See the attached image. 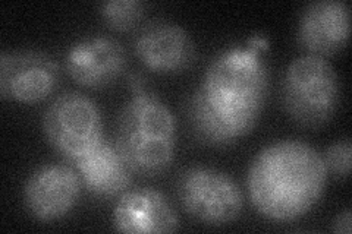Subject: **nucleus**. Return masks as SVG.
Wrapping results in <instances>:
<instances>
[{"instance_id":"f257e3e1","label":"nucleus","mask_w":352,"mask_h":234,"mask_svg":"<svg viewBox=\"0 0 352 234\" xmlns=\"http://www.w3.org/2000/svg\"><path fill=\"white\" fill-rule=\"evenodd\" d=\"M327 170L322 154L300 139L274 141L251 161L247 189L257 213L272 221L298 220L324 194Z\"/></svg>"},{"instance_id":"f03ea898","label":"nucleus","mask_w":352,"mask_h":234,"mask_svg":"<svg viewBox=\"0 0 352 234\" xmlns=\"http://www.w3.org/2000/svg\"><path fill=\"white\" fill-rule=\"evenodd\" d=\"M207 103L238 138L257 125L269 94V71L254 47H229L208 63L200 84Z\"/></svg>"},{"instance_id":"7ed1b4c3","label":"nucleus","mask_w":352,"mask_h":234,"mask_svg":"<svg viewBox=\"0 0 352 234\" xmlns=\"http://www.w3.org/2000/svg\"><path fill=\"white\" fill-rule=\"evenodd\" d=\"M115 145L135 174L166 172L176 147V121L169 107L147 91L132 94L116 119Z\"/></svg>"},{"instance_id":"20e7f679","label":"nucleus","mask_w":352,"mask_h":234,"mask_svg":"<svg viewBox=\"0 0 352 234\" xmlns=\"http://www.w3.org/2000/svg\"><path fill=\"white\" fill-rule=\"evenodd\" d=\"M282 100L296 125L318 129L333 119L339 107L340 84L327 58L302 54L285 71Z\"/></svg>"},{"instance_id":"39448f33","label":"nucleus","mask_w":352,"mask_h":234,"mask_svg":"<svg viewBox=\"0 0 352 234\" xmlns=\"http://www.w3.org/2000/svg\"><path fill=\"white\" fill-rule=\"evenodd\" d=\"M43 132L52 147L75 161L103 141L102 113L90 97L78 91L58 95L43 113Z\"/></svg>"},{"instance_id":"423d86ee","label":"nucleus","mask_w":352,"mask_h":234,"mask_svg":"<svg viewBox=\"0 0 352 234\" xmlns=\"http://www.w3.org/2000/svg\"><path fill=\"white\" fill-rule=\"evenodd\" d=\"M176 192L185 213L206 226L230 224L244 208V195L238 183L213 167L185 169L178 177Z\"/></svg>"},{"instance_id":"0eeeda50","label":"nucleus","mask_w":352,"mask_h":234,"mask_svg":"<svg viewBox=\"0 0 352 234\" xmlns=\"http://www.w3.org/2000/svg\"><path fill=\"white\" fill-rule=\"evenodd\" d=\"M59 65L41 50H5L0 54V95L18 103L34 104L56 90Z\"/></svg>"},{"instance_id":"6e6552de","label":"nucleus","mask_w":352,"mask_h":234,"mask_svg":"<svg viewBox=\"0 0 352 234\" xmlns=\"http://www.w3.org/2000/svg\"><path fill=\"white\" fill-rule=\"evenodd\" d=\"M82 180L78 170L62 163L40 165L24 185L25 208L32 218L52 222L68 215L80 198Z\"/></svg>"},{"instance_id":"1a4fd4ad","label":"nucleus","mask_w":352,"mask_h":234,"mask_svg":"<svg viewBox=\"0 0 352 234\" xmlns=\"http://www.w3.org/2000/svg\"><path fill=\"white\" fill-rule=\"evenodd\" d=\"M134 51L146 68L157 73L184 72L197 58L190 32L169 19H154L141 25L134 38Z\"/></svg>"},{"instance_id":"9d476101","label":"nucleus","mask_w":352,"mask_h":234,"mask_svg":"<svg viewBox=\"0 0 352 234\" xmlns=\"http://www.w3.org/2000/svg\"><path fill=\"white\" fill-rule=\"evenodd\" d=\"M65 68L72 80L87 88L113 84L126 68V51L116 38L104 34L87 36L71 44Z\"/></svg>"},{"instance_id":"9b49d317","label":"nucleus","mask_w":352,"mask_h":234,"mask_svg":"<svg viewBox=\"0 0 352 234\" xmlns=\"http://www.w3.org/2000/svg\"><path fill=\"white\" fill-rule=\"evenodd\" d=\"M349 22V6L344 0H316L300 15L296 41L307 54L333 56L346 46Z\"/></svg>"},{"instance_id":"f8f14e48","label":"nucleus","mask_w":352,"mask_h":234,"mask_svg":"<svg viewBox=\"0 0 352 234\" xmlns=\"http://www.w3.org/2000/svg\"><path fill=\"white\" fill-rule=\"evenodd\" d=\"M113 229L120 233H173L179 220L168 198L151 187L128 189L116 200Z\"/></svg>"},{"instance_id":"ddd939ff","label":"nucleus","mask_w":352,"mask_h":234,"mask_svg":"<svg viewBox=\"0 0 352 234\" xmlns=\"http://www.w3.org/2000/svg\"><path fill=\"white\" fill-rule=\"evenodd\" d=\"M74 164L87 191L97 198L120 196L132 183L134 172L115 142L106 138Z\"/></svg>"},{"instance_id":"4468645a","label":"nucleus","mask_w":352,"mask_h":234,"mask_svg":"<svg viewBox=\"0 0 352 234\" xmlns=\"http://www.w3.org/2000/svg\"><path fill=\"white\" fill-rule=\"evenodd\" d=\"M190 125L195 138L210 147H226L238 139L236 133L207 103L200 88L191 94L186 104Z\"/></svg>"},{"instance_id":"2eb2a0df","label":"nucleus","mask_w":352,"mask_h":234,"mask_svg":"<svg viewBox=\"0 0 352 234\" xmlns=\"http://www.w3.org/2000/svg\"><path fill=\"white\" fill-rule=\"evenodd\" d=\"M147 6L141 0H107L98 6L104 24L115 31H131L137 28L146 16Z\"/></svg>"},{"instance_id":"dca6fc26","label":"nucleus","mask_w":352,"mask_h":234,"mask_svg":"<svg viewBox=\"0 0 352 234\" xmlns=\"http://www.w3.org/2000/svg\"><path fill=\"white\" fill-rule=\"evenodd\" d=\"M351 154L352 145L349 138H342L333 142L322 154L327 174H332L338 179H345L351 172Z\"/></svg>"},{"instance_id":"f3484780","label":"nucleus","mask_w":352,"mask_h":234,"mask_svg":"<svg viewBox=\"0 0 352 234\" xmlns=\"http://www.w3.org/2000/svg\"><path fill=\"white\" fill-rule=\"evenodd\" d=\"M333 231L340 234H349L351 233V209L346 208L342 213L338 214L333 221Z\"/></svg>"},{"instance_id":"a211bd4d","label":"nucleus","mask_w":352,"mask_h":234,"mask_svg":"<svg viewBox=\"0 0 352 234\" xmlns=\"http://www.w3.org/2000/svg\"><path fill=\"white\" fill-rule=\"evenodd\" d=\"M128 85L131 88L132 94H138V93H142V91H147L146 78H144V75L138 73V72H134V73H131L128 76Z\"/></svg>"}]
</instances>
